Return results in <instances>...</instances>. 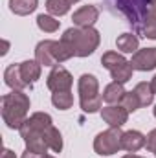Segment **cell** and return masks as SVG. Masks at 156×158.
Here are the masks:
<instances>
[{
  "label": "cell",
  "mask_w": 156,
  "mask_h": 158,
  "mask_svg": "<svg viewBox=\"0 0 156 158\" xmlns=\"http://www.w3.org/2000/svg\"><path fill=\"white\" fill-rule=\"evenodd\" d=\"M109 72H110V76H112V79H114V81H117V83H123V85H125L127 81H130L134 68H132L130 61H125V63H121V64L114 66V68H112V70H109Z\"/></svg>",
  "instance_id": "18"
},
{
  "label": "cell",
  "mask_w": 156,
  "mask_h": 158,
  "mask_svg": "<svg viewBox=\"0 0 156 158\" xmlns=\"http://www.w3.org/2000/svg\"><path fill=\"white\" fill-rule=\"evenodd\" d=\"M121 158H143V156H138L134 153H129V155H125V156H121Z\"/></svg>",
  "instance_id": "32"
},
{
  "label": "cell",
  "mask_w": 156,
  "mask_h": 158,
  "mask_svg": "<svg viewBox=\"0 0 156 158\" xmlns=\"http://www.w3.org/2000/svg\"><path fill=\"white\" fill-rule=\"evenodd\" d=\"M110 2L129 19L136 33L142 31V26L149 17L156 15V0H110Z\"/></svg>",
  "instance_id": "4"
},
{
  "label": "cell",
  "mask_w": 156,
  "mask_h": 158,
  "mask_svg": "<svg viewBox=\"0 0 156 158\" xmlns=\"http://www.w3.org/2000/svg\"><path fill=\"white\" fill-rule=\"evenodd\" d=\"M125 88H123V83H117V81H112L110 85H107L105 86V90H103V101L105 103H109V105H114V103H121V99H123V96H125Z\"/></svg>",
  "instance_id": "14"
},
{
  "label": "cell",
  "mask_w": 156,
  "mask_h": 158,
  "mask_svg": "<svg viewBox=\"0 0 156 158\" xmlns=\"http://www.w3.org/2000/svg\"><path fill=\"white\" fill-rule=\"evenodd\" d=\"M51 103L59 110H68L74 105V96H72L70 90H66V92H53L51 94Z\"/></svg>",
  "instance_id": "21"
},
{
  "label": "cell",
  "mask_w": 156,
  "mask_h": 158,
  "mask_svg": "<svg viewBox=\"0 0 156 158\" xmlns=\"http://www.w3.org/2000/svg\"><path fill=\"white\" fill-rule=\"evenodd\" d=\"M99 19V9L96 6H83L74 13L72 20L77 28H94V24Z\"/></svg>",
  "instance_id": "9"
},
{
  "label": "cell",
  "mask_w": 156,
  "mask_h": 158,
  "mask_svg": "<svg viewBox=\"0 0 156 158\" xmlns=\"http://www.w3.org/2000/svg\"><path fill=\"white\" fill-rule=\"evenodd\" d=\"M0 158H17V156H15V153H13L11 149H7V147H6V149L2 151V156H0Z\"/></svg>",
  "instance_id": "29"
},
{
  "label": "cell",
  "mask_w": 156,
  "mask_h": 158,
  "mask_svg": "<svg viewBox=\"0 0 156 158\" xmlns=\"http://www.w3.org/2000/svg\"><path fill=\"white\" fill-rule=\"evenodd\" d=\"M145 147L156 156V129H153L149 134H147V142H145Z\"/></svg>",
  "instance_id": "27"
},
{
  "label": "cell",
  "mask_w": 156,
  "mask_h": 158,
  "mask_svg": "<svg viewBox=\"0 0 156 158\" xmlns=\"http://www.w3.org/2000/svg\"><path fill=\"white\" fill-rule=\"evenodd\" d=\"M20 74L28 85H33L40 77V64L37 61H24L20 63Z\"/></svg>",
  "instance_id": "16"
},
{
  "label": "cell",
  "mask_w": 156,
  "mask_h": 158,
  "mask_svg": "<svg viewBox=\"0 0 156 158\" xmlns=\"http://www.w3.org/2000/svg\"><path fill=\"white\" fill-rule=\"evenodd\" d=\"M125 61H127V59L123 57V53H117V52H107V53H103V57H101V64H103L107 70H112L114 66L125 63Z\"/></svg>",
  "instance_id": "25"
},
{
  "label": "cell",
  "mask_w": 156,
  "mask_h": 158,
  "mask_svg": "<svg viewBox=\"0 0 156 158\" xmlns=\"http://www.w3.org/2000/svg\"><path fill=\"white\" fill-rule=\"evenodd\" d=\"M121 136H123L121 127H110V129L99 132L94 140V151L101 156L116 155L121 149Z\"/></svg>",
  "instance_id": "6"
},
{
  "label": "cell",
  "mask_w": 156,
  "mask_h": 158,
  "mask_svg": "<svg viewBox=\"0 0 156 158\" xmlns=\"http://www.w3.org/2000/svg\"><path fill=\"white\" fill-rule=\"evenodd\" d=\"M147 138L140 132V131H127L121 136V149L129 151V153H136L142 147H145Z\"/></svg>",
  "instance_id": "12"
},
{
  "label": "cell",
  "mask_w": 156,
  "mask_h": 158,
  "mask_svg": "<svg viewBox=\"0 0 156 158\" xmlns=\"http://www.w3.org/2000/svg\"><path fill=\"white\" fill-rule=\"evenodd\" d=\"M72 85H74V77L64 66L61 64L51 66V72L46 77V86L51 92H66L72 88Z\"/></svg>",
  "instance_id": "7"
},
{
  "label": "cell",
  "mask_w": 156,
  "mask_h": 158,
  "mask_svg": "<svg viewBox=\"0 0 156 158\" xmlns=\"http://www.w3.org/2000/svg\"><path fill=\"white\" fill-rule=\"evenodd\" d=\"M44 140H46V143H48V149H51L53 153H61V151H63V136H61V132H59L57 127L51 125V127L44 132Z\"/></svg>",
  "instance_id": "19"
},
{
  "label": "cell",
  "mask_w": 156,
  "mask_h": 158,
  "mask_svg": "<svg viewBox=\"0 0 156 158\" xmlns=\"http://www.w3.org/2000/svg\"><path fill=\"white\" fill-rule=\"evenodd\" d=\"M37 26H39L42 31H46V33H53V31H57L59 30V26H61V22L55 19V17H51V15H39L37 17Z\"/></svg>",
  "instance_id": "23"
},
{
  "label": "cell",
  "mask_w": 156,
  "mask_h": 158,
  "mask_svg": "<svg viewBox=\"0 0 156 158\" xmlns=\"http://www.w3.org/2000/svg\"><path fill=\"white\" fill-rule=\"evenodd\" d=\"M53 125L51 116L46 114V112H33L30 118L22 123V127L18 129L20 131V136L26 143V149L33 151V153H39V155H46L48 151V143L44 140V132Z\"/></svg>",
  "instance_id": "1"
},
{
  "label": "cell",
  "mask_w": 156,
  "mask_h": 158,
  "mask_svg": "<svg viewBox=\"0 0 156 158\" xmlns=\"http://www.w3.org/2000/svg\"><path fill=\"white\" fill-rule=\"evenodd\" d=\"M61 40L66 42L74 50L76 57H88L97 50L101 35L96 28H77L76 26V28L66 30Z\"/></svg>",
  "instance_id": "3"
},
{
  "label": "cell",
  "mask_w": 156,
  "mask_h": 158,
  "mask_svg": "<svg viewBox=\"0 0 156 158\" xmlns=\"http://www.w3.org/2000/svg\"><path fill=\"white\" fill-rule=\"evenodd\" d=\"M44 155H39V153H33V151H30V149H26L24 153H22V156L20 158H42Z\"/></svg>",
  "instance_id": "28"
},
{
  "label": "cell",
  "mask_w": 156,
  "mask_h": 158,
  "mask_svg": "<svg viewBox=\"0 0 156 158\" xmlns=\"http://www.w3.org/2000/svg\"><path fill=\"white\" fill-rule=\"evenodd\" d=\"M30 98L22 90H13L2 96V119L9 129H20L28 119Z\"/></svg>",
  "instance_id": "2"
},
{
  "label": "cell",
  "mask_w": 156,
  "mask_h": 158,
  "mask_svg": "<svg viewBox=\"0 0 156 158\" xmlns=\"http://www.w3.org/2000/svg\"><path fill=\"white\" fill-rule=\"evenodd\" d=\"M134 94L138 96L142 107L151 105L153 99H154V92H153V88H151V83H138V85L134 86Z\"/></svg>",
  "instance_id": "20"
},
{
  "label": "cell",
  "mask_w": 156,
  "mask_h": 158,
  "mask_svg": "<svg viewBox=\"0 0 156 158\" xmlns=\"http://www.w3.org/2000/svg\"><path fill=\"white\" fill-rule=\"evenodd\" d=\"M140 33H142L143 37H147V39H156V15L149 17V19L143 22Z\"/></svg>",
  "instance_id": "26"
},
{
  "label": "cell",
  "mask_w": 156,
  "mask_h": 158,
  "mask_svg": "<svg viewBox=\"0 0 156 158\" xmlns=\"http://www.w3.org/2000/svg\"><path fill=\"white\" fill-rule=\"evenodd\" d=\"M37 6H39V0H9V9L20 17L33 13Z\"/></svg>",
  "instance_id": "17"
},
{
  "label": "cell",
  "mask_w": 156,
  "mask_h": 158,
  "mask_svg": "<svg viewBox=\"0 0 156 158\" xmlns=\"http://www.w3.org/2000/svg\"><path fill=\"white\" fill-rule=\"evenodd\" d=\"M151 88H153V92L156 94V76L153 79H151Z\"/></svg>",
  "instance_id": "31"
},
{
  "label": "cell",
  "mask_w": 156,
  "mask_h": 158,
  "mask_svg": "<svg viewBox=\"0 0 156 158\" xmlns=\"http://www.w3.org/2000/svg\"><path fill=\"white\" fill-rule=\"evenodd\" d=\"M153 112H154V118H156V105H154V109H153Z\"/></svg>",
  "instance_id": "35"
},
{
  "label": "cell",
  "mask_w": 156,
  "mask_h": 158,
  "mask_svg": "<svg viewBox=\"0 0 156 158\" xmlns=\"http://www.w3.org/2000/svg\"><path fill=\"white\" fill-rule=\"evenodd\" d=\"M4 81L11 90H24L28 86V83L20 74V64H9L4 72Z\"/></svg>",
  "instance_id": "13"
},
{
  "label": "cell",
  "mask_w": 156,
  "mask_h": 158,
  "mask_svg": "<svg viewBox=\"0 0 156 158\" xmlns=\"http://www.w3.org/2000/svg\"><path fill=\"white\" fill-rule=\"evenodd\" d=\"M79 88V103L83 112L86 114H94L101 110V103H103V96L99 94V81L92 74H83L79 77L77 83Z\"/></svg>",
  "instance_id": "5"
},
{
  "label": "cell",
  "mask_w": 156,
  "mask_h": 158,
  "mask_svg": "<svg viewBox=\"0 0 156 158\" xmlns=\"http://www.w3.org/2000/svg\"><path fill=\"white\" fill-rule=\"evenodd\" d=\"M68 2H70V4H77L79 0H68Z\"/></svg>",
  "instance_id": "33"
},
{
  "label": "cell",
  "mask_w": 156,
  "mask_h": 158,
  "mask_svg": "<svg viewBox=\"0 0 156 158\" xmlns=\"http://www.w3.org/2000/svg\"><path fill=\"white\" fill-rule=\"evenodd\" d=\"M70 2L68 0H48L46 2V9H48V13L50 15H53V17H63V15H66L68 11H70Z\"/></svg>",
  "instance_id": "22"
},
{
  "label": "cell",
  "mask_w": 156,
  "mask_h": 158,
  "mask_svg": "<svg viewBox=\"0 0 156 158\" xmlns=\"http://www.w3.org/2000/svg\"><path fill=\"white\" fill-rule=\"evenodd\" d=\"M42 158H55V156H50V155H44Z\"/></svg>",
  "instance_id": "34"
},
{
  "label": "cell",
  "mask_w": 156,
  "mask_h": 158,
  "mask_svg": "<svg viewBox=\"0 0 156 158\" xmlns=\"http://www.w3.org/2000/svg\"><path fill=\"white\" fill-rule=\"evenodd\" d=\"M130 64H132L134 70H140V72L154 70L156 68V48H143V50H138V52L132 55Z\"/></svg>",
  "instance_id": "8"
},
{
  "label": "cell",
  "mask_w": 156,
  "mask_h": 158,
  "mask_svg": "<svg viewBox=\"0 0 156 158\" xmlns=\"http://www.w3.org/2000/svg\"><path fill=\"white\" fill-rule=\"evenodd\" d=\"M101 118L105 123H109V127H121L123 123H127L129 112L121 105H109L101 109Z\"/></svg>",
  "instance_id": "10"
},
{
  "label": "cell",
  "mask_w": 156,
  "mask_h": 158,
  "mask_svg": "<svg viewBox=\"0 0 156 158\" xmlns=\"http://www.w3.org/2000/svg\"><path fill=\"white\" fill-rule=\"evenodd\" d=\"M7 48H9V42L7 40H2V55L7 53Z\"/></svg>",
  "instance_id": "30"
},
{
  "label": "cell",
  "mask_w": 156,
  "mask_h": 158,
  "mask_svg": "<svg viewBox=\"0 0 156 158\" xmlns=\"http://www.w3.org/2000/svg\"><path fill=\"white\" fill-rule=\"evenodd\" d=\"M129 114L130 112H136L138 109H142V105H140V99H138V96L134 94V90H130V92H125V96H123V99H121V103H119Z\"/></svg>",
  "instance_id": "24"
},
{
  "label": "cell",
  "mask_w": 156,
  "mask_h": 158,
  "mask_svg": "<svg viewBox=\"0 0 156 158\" xmlns=\"http://www.w3.org/2000/svg\"><path fill=\"white\" fill-rule=\"evenodd\" d=\"M55 40H40L35 48V61L40 66H55V52H53Z\"/></svg>",
  "instance_id": "11"
},
{
  "label": "cell",
  "mask_w": 156,
  "mask_h": 158,
  "mask_svg": "<svg viewBox=\"0 0 156 158\" xmlns=\"http://www.w3.org/2000/svg\"><path fill=\"white\" fill-rule=\"evenodd\" d=\"M116 46L121 53H136L140 46V39L134 33H123L116 39Z\"/></svg>",
  "instance_id": "15"
}]
</instances>
